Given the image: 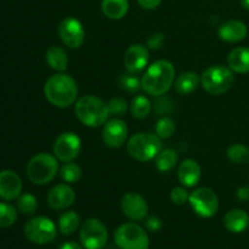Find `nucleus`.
<instances>
[{
    "label": "nucleus",
    "instance_id": "1",
    "mask_svg": "<svg viewBox=\"0 0 249 249\" xmlns=\"http://www.w3.org/2000/svg\"><path fill=\"white\" fill-rule=\"evenodd\" d=\"M175 80V67L170 61H155L141 78L142 89L152 96H162L170 90Z\"/></svg>",
    "mask_w": 249,
    "mask_h": 249
},
{
    "label": "nucleus",
    "instance_id": "2",
    "mask_svg": "<svg viewBox=\"0 0 249 249\" xmlns=\"http://www.w3.org/2000/svg\"><path fill=\"white\" fill-rule=\"evenodd\" d=\"M44 95L51 105L66 108L77 101L78 85L71 75L57 73L45 82Z\"/></svg>",
    "mask_w": 249,
    "mask_h": 249
},
{
    "label": "nucleus",
    "instance_id": "3",
    "mask_svg": "<svg viewBox=\"0 0 249 249\" xmlns=\"http://www.w3.org/2000/svg\"><path fill=\"white\" fill-rule=\"evenodd\" d=\"M75 116L80 123L90 128L104 125L109 117L108 107L101 99L92 95H87L75 102Z\"/></svg>",
    "mask_w": 249,
    "mask_h": 249
},
{
    "label": "nucleus",
    "instance_id": "4",
    "mask_svg": "<svg viewBox=\"0 0 249 249\" xmlns=\"http://www.w3.org/2000/svg\"><path fill=\"white\" fill-rule=\"evenodd\" d=\"M126 148L134 160L139 162H150L163 150L162 139L152 133H139L129 139Z\"/></svg>",
    "mask_w": 249,
    "mask_h": 249
},
{
    "label": "nucleus",
    "instance_id": "5",
    "mask_svg": "<svg viewBox=\"0 0 249 249\" xmlns=\"http://www.w3.org/2000/svg\"><path fill=\"white\" fill-rule=\"evenodd\" d=\"M58 172L57 158L55 155L41 152L34 156L27 165V177L33 184L46 185L55 179Z\"/></svg>",
    "mask_w": 249,
    "mask_h": 249
},
{
    "label": "nucleus",
    "instance_id": "6",
    "mask_svg": "<svg viewBox=\"0 0 249 249\" xmlns=\"http://www.w3.org/2000/svg\"><path fill=\"white\" fill-rule=\"evenodd\" d=\"M235 82V75L230 67L215 65L207 68L201 75L203 89L211 95H223L231 89Z\"/></svg>",
    "mask_w": 249,
    "mask_h": 249
},
{
    "label": "nucleus",
    "instance_id": "7",
    "mask_svg": "<svg viewBox=\"0 0 249 249\" xmlns=\"http://www.w3.org/2000/svg\"><path fill=\"white\" fill-rule=\"evenodd\" d=\"M114 242L119 249H148L150 238L146 231L135 223H125L114 232Z\"/></svg>",
    "mask_w": 249,
    "mask_h": 249
},
{
    "label": "nucleus",
    "instance_id": "8",
    "mask_svg": "<svg viewBox=\"0 0 249 249\" xmlns=\"http://www.w3.org/2000/svg\"><path fill=\"white\" fill-rule=\"evenodd\" d=\"M24 235L32 243L48 245L56 238L57 228L51 219L46 216H36L26 224Z\"/></svg>",
    "mask_w": 249,
    "mask_h": 249
},
{
    "label": "nucleus",
    "instance_id": "9",
    "mask_svg": "<svg viewBox=\"0 0 249 249\" xmlns=\"http://www.w3.org/2000/svg\"><path fill=\"white\" fill-rule=\"evenodd\" d=\"M79 238L80 243L85 249H102L108 240V231L101 220L90 218L83 223Z\"/></svg>",
    "mask_w": 249,
    "mask_h": 249
},
{
    "label": "nucleus",
    "instance_id": "10",
    "mask_svg": "<svg viewBox=\"0 0 249 249\" xmlns=\"http://www.w3.org/2000/svg\"><path fill=\"white\" fill-rule=\"evenodd\" d=\"M189 203L195 213L201 218H212L218 213L219 198L214 190L199 187L190 194Z\"/></svg>",
    "mask_w": 249,
    "mask_h": 249
},
{
    "label": "nucleus",
    "instance_id": "11",
    "mask_svg": "<svg viewBox=\"0 0 249 249\" xmlns=\"http://www.w3.org/2000/svg\"><path fill=\"white\" fill-rule=\"evenodd\" d=\"M82 142L77 134L66 131L60 134L53 143V155L61 162H73L78 157Z\"/></svg>",
    "mask_w": 249,
    "mask_h": 249
},
{
    "label": "nucleus",
    "instance_id": "12",
    "mask_svg": "<svg viewBox=\"0 0 249 249\" xmlns=\"http://www.w3.org/2000/svg\"><path fill=\"white\" fill-rule=\"evenodd\" d=\"M58 36L66 46L71 49H78L85 40V31L79 19L74 17H67L62 19L58 26Z\"/></svg>",
    "mask_w": 249,
    "mask_h": 249
},
{
    "label": "nucleus",
    "instance_id": "13",
    "mask_svg": "<svg viewBox=\"0 0 249 249\" xmlns=\"http://www.w3.org/2000/svg\"><path fill=\"white\" fill-rule=\"evenodd\" d=\"M124 215L133 221H141L147 216L148 206L146 199L136 192H128L121 202Z\"/></svg>",
    "mask_w": 249,
    "mask_h": 249
},
{
    "label": "nucleus",
    "instance_id": "14",
    "mask_svg": "<svg viewBox=\"0 0 249 249\" xmlns=\"http://www.w3.org/2000/svg\"><path fill=\"white\" fill-rule=\"evenodd\" d=\"M128 138V125L119 118L106 122L102 131L104 142L111 148H118L124 145Z\"/></svg>",
    "mask_w": 249,
    "mask_h": 249
},
{
    "label": "nucleus",
    "instance_id": "15",
    "mask_svg": "<svg viewBox=\"0 0 249 249\" xmlns=\"http://www.w3.org/2000/svg\"><path fill=\"white\" fill-rule=\"evenodd\" d=\"M150 53L147 46L142 44H133L124 53V66L129 73H138L147 66Z\"/></svg>",
    "mask_w": 249,
    "mask_h": 249
},
{
    "label": "nucleus",
    "instance_id": "16",
    "mask_svg": "<svg viewBox=\"0 0 249 249\" xmlns=\"http://www.w3.org/2000/svg\"><path fill=\"white\" fill-rule=\"evenodd\" d=\"M75 201V192L70 185H55L48 194V204L55 211H63L72 206Z\"/></svg>",
    "mask_w": 249,
    "mask_h": 249
},
{
    "label": "nucleus",
    "instance_id": "17",
    "mask_svg": "<svg viewBox=\"0 0 249 249\" xmlns=\"http://www.w3.org/2000/svg\"><path fill=\"white\" fill-rule=\"evenodd\" d=\"M22 191L21 178L12 170L0 172V198L12 201L18 198Z\"/></svg>",
    "mask_w": 249,
    "mask_h": 249
},
{
    "label": "nucleus",
    "instance_id": "18",
    "mask_svg": "<svg viewBox=\"0 0 249 249\" xmlns=\"http://www.w3.org/2000/svg\"><path fill=\"white\" fill-rule=\"evenodd\" d=\"M248 34V28L242 21L238 19H229L224 22L218 29V36L221 40L226 43H238L246 39Z\"/></svg>",
    "mask_w": 249,
    "mask_h": 249
},
{
    "label": "nucleus",
    "instance_id": "19",
    "mask_svg": "<svg viewBox=\"0 0 249 249\" xmlns=\"http://www.w3.org/2000/svg\"><path fill=\"white\" fill-rule=\"evenodd\" d=\"M179 181L186 187H194L199 182L202 178V169L195 160H185L180 163L178 169Z\"/></svg>",
    "mask_w": 249,
    "mask_h": 249
},
{
    "label": "nucleus",
    "instance_id": "20",
    "mask_svg": "<svg viewBox=\"0 0 249 249\" xmlns=\"http://www.w3.org/2000/svg\"><path fill=\"white\" fill-rule=\"evenodd\" d=\"M224 225L230 232H243L249 226V214L243 209H231L224 218Z\"/></svg>",
    "mask_w": 249,
    "mask_h": 249
},
{
    "label": "nucleus",
    "instance_id": "21",
    "mask_svg": "<svg viewBox=\"0 0 249 249\" xmlns=\"http://www.w3.org/2000/svg\"><path fill=\"white\" fill-rule=\"evenodd\" d=\"M228 66L232 72L249 73V48L247 46H238L230 51L228 56Z\"/></svg>",
    "mask_w": 249,
    "mask_h": 249
},
{
    "label": "nucleus",
    "instance_id": "22",
    "mask_svg": "<svg viewBox=\"0 0 249 249\" xmlns=\"http://www.w3.org/2000/svg\"><path fill=\"white\" fill-rule=\"evenodd\" d=\"M199 83H201V75L197 74L196 72H186L180 74L175 79L174 87L178 94L190 95L196 91Z\"/></svg>",
    "mask_w": 249,
    "mask_h": 249
},
{
    "label": "nucleus",
    "instance_id": "23",
    "mask_svg": "<svg viewBox=\"0 0 249 249\" xmlns=\"http://www.w3.org/2000/svg\"><path fill=\"white\" fill-rule=\"evenodd\" d=\"M46 62L53 71L63 73L68 67V56L65 49L53 45L46 51Z\"/></svg>",
    "mask_w": 249,
    "mask_h": 249
},
{
    "label": "nucleus",
    "instance_id": "24",
    "mask_svg": "<svg viewBox=\"0 0 249 249\" xmlns=\"http://www.w3.org/2000/svg\"><path fill=\"white\" fill-rule=\"evenodd\" d=\"M101 10L109 19H121L128 14V0H102Z\"/></svg>",
    "mask_w": 249,
    "mask_h": 249
},
{
    "label": "nucleus",
    "instance_id": "25",
    "mask_svg": "<svg viewBox=\"0 0 249 249\" xmlns=\"http://www.w3.org/2000/svg\"><path fill=\"white\" fill-rule=\"evenodd\" d=\"M80 225V218L75 212H65L58 219V230L62 235H72Z\"/></svg>",
    "mask_w": 249,
    "mask_h": 249
},
{
    "label": "nucleus",
    "instance_id": "26",
    "mask_svg": "<svg viewBox=\"0 0 249 249\" xmlns=\"http://www.w3.org/2000/svg\"><path fill=\"white\" fill-rule=\"evenodd\" d=\"M178 160H179V157H178V153L174 150L165 148V150L160 151L157 157L155 158L156 168L162 173L170 172L177 165Z\"/></svg>",
    "mask_w": 249,
    "mask_h": 249
},
{
    "label": "nucleus",
    "instance_id": "27",
    "mask_svg": "<svg viewBox=\"0 0 249 249\" xmlns=\"http://www.w3.org/2000/svg\"><path fill=\"white\" fill-rule=\"evenodd\" d=\"M152 109V104L150 100L143 95H139V96L134 97L130 105V111L134 118L136 119H143L151 113Z\"/></svg>",
    "mask_w": 249,
    "mask_h": 249
},
{
    "label": "nucleus",
    "instance_id": "28",
    "mask_svg": "<svg viewBox=\"0 0 249 249\" xmlns=\"http://www.w3.org/2000/svg\"><path fill=\"white\" fill-rule=\"evenodd\" d=\"M228 158L235 164H247L249 163V147L243 143H233L226 151Z\"/></svg>",
    "mask_w": 249,
    "mask_h": 249
},
{
    "label": "nucleus",
    "instance_id": "29",
    "mask_svg": "<svg viewBox=\"0 0 249 249\" xmlns=\"http://www.w3.org/2000/svg\"><path fill=\"white\" fill-rule=\"evenodd\" d=\"M60 175L65 182L74 184V182L79 181V179L82 178V168L78 164H75V163L67 162L61 168Z\"/></svg>",
    "mask_w": 249,
    "mask_h": 249
},
{
    "label": "nucleus",
    "instance_id": "30",
    "mask_svg": "<svg viewBox=\"0 0 249 249\" xmlns=\"http://www.w3.org/2000/svg\"><path fill=\"white\" fill-rule=\"evenodd\" d=\"M17 220V212L11 204L0 203V228H10Z\"/></svg>",
    "mask_w": 249,
    "mask_h": 249
},
{
    "label": "nucleus",
    "instance_id": "31",
    "mask_svg": "<svg viewBox=\"0 0 249 249\" xmlns=\"http://www.w3.org/2000/svg\"><path fill=\"white\" fill-rule=\"evenodd\" d=\"M17 207H18L19 212L27 214V215H31V214L36 213V208H38V201L31 194L19 195L18 199H17Z\"/></svg>",
    "mask_w": 249,
    "mask_h": 249
},
{
    "label": "nucleus",
    "instance_id": "32",
    "mask_svg": "<svg viewBox=\"0 0 249 249\" xmlns=\"http://www.w3.org/2000/svg\"><path fill=\"white\" fill-rule=\"evenodd\" d=\"M174 131L175 124L172 118L164 116L158 119L157 124H156V135L160 136V139H169L174 134Z\"/></svg>",
    "mask_w": 249,
    "mask_h": 249
},
{
    "label": "nucleus",
    "instance_id": "33",
    "mask_svg": "<svg viewBox=\"0 0 249 249\" xmlns=\"http://www.w3.org/2000/svg\"><path fill=\"white\" fill-rule=\"evenodd\" d=\"M119 84L122 89L125 90L129 94H135L142 88L141 85V79L134 75V73H128V74H122L119 78Z\"/></svg>",
    "mask_w": 249,
    "mask_h": 249
},
{
    "label": "nucleus",
    "instance_id": "34",
    "mask_svg": "<svg viewBox=\"0 0 249 249\" xmlns=\"http://www.w3.org/2000/svg\"><path fill=\"white\" fill-rule=\"evenodd\" d=\"M174 101L165 95L157 96V100L155 101V111L158 116L164 117L174 111Z\"/></svg>",
    "mask_w": 249,
    "mask_h": 249
},
{
    "label": "nucleus",
    "instance_id": "35",
    "mask_svg": "<svg viewBox=\"0 0 249 249\" xmlns=\"http://www.w3.org/2000/svg\"><path fill=\"white\" fill-rule=\"evenodd\" d=\"M107 107H108L109 116L122 117L128 111V102L122 97H112L108 102H107Z\"/></svg>",
    "mask_w": 249,
    "mask_h": 249
},
{
    "label": "nucleus",
    "instance_id": "36",
    "mask_svg": "<svg viewBox=\"0 0 249 249\" xmlns=\"http://www.w3.org/2000/svg\"><path fill=\"white\" fill-rule=\"evenodd\" d=\"M189 192L186 191V189H184V187L181 186L174 187V189L172 190V192H170V199H172L173 203L177 204V206H184L186 202H189Z\"/></svg>",
    "mask_w": 249,
    "mask_h": 249
},
{
    "label": "nucleus",
    "instance_id": "37",
    "mask_svg": "<svg viewBox=\"0 0 249 249\" xmlns=\"http://www.w3.org/2000/svg\"><path fill=\"white\" fill-rule=\"evenodd\" d=\"M165 40V36L160 32H156V33L151 34L150 36L147 38V48L151 49V50H158V49L162 48L163 43Z\"/></svg>",
    "mask_w": 249,
    "mask_h": 249
},
{
    "label": "nucleus",
    "instance_id": "38",
    "mask_svg": "<svg viewBox=\"0 0 249 249\" xmlns=\"http://www.w3.org/2000/svg\"><path fill=\"white\" fill-rule=\"evenodd\" d=\"M146 228L152 232H157L162 229V220L157 215H151L146 219Z\"/></svg>",
    "mask_w": 249,
    "mask_h": 249
},
{
    "label": "nucleus",
    "instance_id": "39",
    "mask_svg": "<svg viewBox=\"0 0 249 249\" xmlns=\"http://www.w3.org/2000/svg\"><path fill=\"white\" fill-rule=\"evenodd\" d=\"M139 5L146 10H153L160 6L162 0H138Z\"/></svg>",
    "mask_w": 249,
    "mask_h": 249
},
{
    "label": "nucleus",
    "instance_id": "40",
    "mask_svg": "<svg viewBox=\"0 0 249 249\" xmlns=\"http://www.w3.org/2000/svg\"><path fill=\"white\" fill-rule=\"evenodd\" d=\"M237 198L240 201H249V187L242 186L237 190Z\"/></svg>",
    "mask_w": 249,
    "mask_h": 249
},
{
    "label": "nucleus",
    "instance_id": "41",
    "mask_svg": "<svg viewBox=\"0 0 249 249\" xmlns=\"http://www.w3.org/2000/svg\"><path fill=\"white\" fill-rule=\"evenodd\" d=\"M58 249H83V247L79 245V243L72 242V241H70V242L62 243V245L60 246V248H58Z\"/></svg>",
    "mask_w": 249,
    "mask_h": 249
},
{
    "label": "nucleus",
    "instance_id": "42",
    "mask_svg": "<svg viewBox=\"0 0 249 249\" xmlns=\"http://www.w3.org/2000/svg\"><path fill=\"white\" fill-rule=\"evenodd\" d=\"M241 5L243 6V9L249 10V0H241Z\"/></svg>",
    "mask_w": 249,
    "mask_h": 249
}]
</instances>
